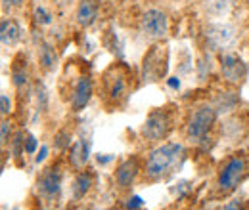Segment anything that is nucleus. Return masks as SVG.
I'll use <instances>...</instances> for the list:
<instances>
[{
	"instance_id": "obj_1",
	"label": "nucleus",
	"mask_w": 249,
	"mask_h": 210,
	"mask_svg": "<svg viewBox=\"0 0 249 210\" xmlns=\"http://www.w3.org/2000/svg\"><path fill=\"white\" fill-rule=\"evenodd\" d=\"M186 159V147L178 142H165L150 153L144 164V178L148 181H161L169 178Z\"/></svg>"
},
{
	"instance_id": "obj_2",
	"label": "nucleus",
	"mask_w": 249,
	"mask_h": 210,
	"mask_svg": "<svg viewBox=\"0 0 249 210\" xmlns=\"http://www.w3.org/2000/svg\"><path fill=\"white\" fill-rule=\"evenodd\" d=\"M132 71L124 63H115L109 69H106L102 77V94L107 105L119 107L126 101L130 96V86H132Z\"/></svg>"
},
{
	"instance_id": "obj_3",
	"label": "nucleus",
	"mask_w": 249,
	"mask_h": 210,
	"mask_svg": "<svg viewBox=\"0 0 249 210\" xmlns=\"http://www.w3.org/2000/svg\"><path fill=\"white\" fill-rule=\"evenodd\" d=\"M249 174V159L244 153L230 155L218 168L217 191L220 195H230Z\"/></svg>"
},
{
	"instance_id": "obj_4",
	"label": "nucleus",
	"mask_w": 249,
	"mask_h": 210,
	"mask_svg": "<svg viewBox=\"0 0 249 210\" xmlns=\"http://www.w3.org/2000/svg\"><path fill=\"white\" fill-rule=\"evenodd\" d=\"M217 122V109L209 103L197 105L186 122V140L194 145L203 144L209 138L211 128Z\"/></svg>"
},
{
	"instance_id": "obj_5",
	"label": "nucleus",
	"mask_w": 249,
	"mask_h": 210,
	"mask_svg": "<svg viewBox=\"0 0 249 210\" xmlns=\"http://www.w3.org/2000/svg\"><path fill=\"white\" fill-rule=\"evenodd\" d=\"M175 128V111L173 107H156L144 120L140 134L148 142H161L165 140L171 130Z\"/></svg>"
},
{
	"instance_id": "obj_6",
	"label": "nucleus",
	"mask_w": 249,
	"mask_h": 210,
	"mask_svg": "<svg viewBox=\"0 0 249 210\" xmlns=\"http://www.w3.org/2000/svg\"><path fill=\"white\" fill-rule=\"evenodd\" d=\"M169 69V50L165 44H154L142 61V82L163 81Z\"/></svg>"
},
{
	"instance_id": "obj_7",
	"label": "nucleus",
	"mask_w": 249,
	"mask_h": 210,
	"mask_svg": "<svg viewBox=\"0 0 249 210\" xmlns=\"http://www.w3.org/2000/svg\"><path fill=\"white\" fill-rule=\"evenodd\" d=\"M140 32L150 40H163L169 32V16L163 10H146L140 17Z\"/></svg>"
},
{
	"instance_id": "obj_8",
	"label": "nucleus",
	"mask_w": 249,
	"mask_h": 210,
	"mask_svg": "<svg viewBox=\"0 0 249 210\" xmlns=\"http://www.w3.org/2000/svg\"><path fill=\"white\" fill-rule=\"evenodd\" d=\"M220 73L222 79L234 86L244 84L248 79V63L236 54H222L220 56Z\"/></svg>"
},
{
	"instance_id": "obj_9",
	"label": "nucleus",
	"mask_w": 249,
	"mask_h": 210,
	"mask_svg": "<svg viewBox=\"0 0 249 210\" xmlns=\"http://www.w3.org/2000/svg\"><path fill=\"white\" fill-rule=\"evenodd\" d=\"M60 189H62V170L56 164L44 168L42 174L36 180V191H38V195L42 199H46V201H54L58 197Z\"/></svg>"
},
{
	"instance_id": "obj_10",
	"label": "nucleus",
	"mask_w": 249,
	"mask_h": 210,
	"mask_svg": "<svg viewBox=\"0 0 249 210\" xmlns=\"http://www.w3.org/2000/svg\"><path fill=\"white\" fill-rule=\"evenodd\" d=\"M138 174H140V161L136 157H128L117 166V170L113 174V180H115V185L124 191V189L132 187V183L136 181Z\"/></svg>"
},
{
	"instance_id": "obj_11",
	"label": "nucleus",
	"mask_w": 249,
	"mask_h": 210,
	"mask_svg": "<svg viewBox=\"0 0 249 210\" xmlns=\"http://www.w3.org/2000/svg\"><path fill=\"white\" fill-rule=\"evenodd\" d=\"M92 94H94L92 79L90 77H79L77 82H75V86H73V92H71V109L75 113L83 111L89 105Z\"/></svg>"
},
{
	"instance_id": "obj_12",
	"label": "nucleus",
	"mask_w": 249,
	"mask_h": 210,
	"mask_svg": "<svg viewBox=\"0 0 249 210\" xmlns=\"http://www.w3.org/2000/svg\"><path fill=\"white\" fill-rule=\"evenodd\" d=\"M234 36V29L230 25H222V23H211L207 27V40L213 48H224Z\"/></svg>"
},
{
	"instance_id": "obj_13",
	"label": "nucleus",
	"mask_w": 249,
	"mask_h": 210,
	"mask_svg": "<svg viewBox=\"0 0 249 210\" xmlns=\"http://www.w3.org/2000/svg\"><path fill=\"white\" fill-rule=\"evenodd\" d=\"M98 10H100V4L98 0H79V6H77V23L81 27H90L96 17H98Z\"/></svg>"
},
{
	"instance_id": "obj_14",
	"label": "nucleus",
	"mask_w": 249,
	"mask_h": 210,
	"mask_svg": "<svg viewBox=\"0 0 249 210\" xmlns=\"http://www.w3.org/2000/svg\"><path fill=\"white\" fill-rule=\"evenodd\" d=\"M21 36V29L18 25V21L14 19H2V25H0V40H2V46L4 48H10V46H16L18 40Z\"/></svg>"
},
{
	"instance_id": "obj_15",
	"label": "nucleus",
	"mask_w": 249,
	"mask_h": 210,
	"mask_svg": "<svg viewBox=\"0 0 249 210\" xmlns=\"http://www.w3.org/2000/svg\"><path fill=\"white\" fill-rule=\"evenodd\" d=\"M29 81V75H27V60L23 54H18L14 58V65H12V82L16 88H23Z\"/></svg>"
},
{
	"instance_id": "obj_16",
	"label": "nucleus",
	"mask_w": 249,
	"mask_h": 210,
	"mask_svg": "<svg viewBox=\"0 0 249 210\" xmlns=\"http://www.w3.org/2000/svg\"><path fill=\"white\" fill-rule=\"evenodd\" d=\"M38 63L44 71H52L58 63V56L54 52V48L48 42H40L38 44Z\"/></svg>"
},
{
	"instance_id": "obj_17",
	"label": "nucleus",
	"mask_w": 249,
	"mask_h": 210,
	"mask_svg": "<svg viewBox=\"0 0 249 210\" xmlns=\"http://www.w3.org/2000/svg\"><path fill=\"white\" fill-rule=\"evenodd\" d=\"M69 161H71V164H73L75 168H83V166L87 164V161H89V144L83 142V140L75 142L73 147H71Z\"/></svg>"
},
{
	"instance_id": "obj_18",
	"label": "nucleus",
	"mask_w": 249,
	"mask_h": 210,
	"mask_svg": "<svg viewBox=\"0 0 249 210\" xmlns=\"http://www.w3.org/2000/svg\"><path fill=\"white\" fill-rule=\"evenodd\" d=\"M92 183H94V178L90 172H79L75 181H73V193H75V197L77 199H83L90 191Z\"/></svg>"
},
{
	"instance_id": "obj_19",
	"label": "nucleus",
	"mask_w": 249,
	"mask_h": 210,
	"mask_svg": "<svg viewBox=\"0 0 249 210\" xmlns=\"http://www.w3.org/2000/svg\"><path fill=\"white\" fill-rule=\"evenodd\" d=\"M228 6H230V0H205V8L209 14L213 16H222L228 12Z\"/></svg>"
},
{
	"instance_id": "obj_20",
	"label": "nucleus",
	"mask_w": 249,
	"mask_h": 210,
	"mask_svg": "<svg viewBox=\"0 0 249 210\" xmlns=\"http://www.w3.org/2000/svg\"><path fill=\"white\" fill-rule=\"evenodd\" d=\"M54 145H56L58 149H65V147H69V145H71V136H69L65 130H62V132L56 136V140H54Z\"/></svg>"
},
{
	"instance_id": "obj_21",
	"label": "nucleus",
	"mask_w": 249,
	"mask_h": 210,
	"mask_svg": "<svg viewBox=\"0 0 249 210\" xmlns=\"http://www.w3.org/2000/svg\"><path fill=\"white\" fill-rule=\"evenodd\" d=\"M35 19H36V23H40V25L52 23V16H50L44 8H36V10H35Z\"/></svg>"
},
{
	"instance_id": "obj_22",
	"label": "nucleus",
	"mask_w": 249,
	"mask_h": 210,
	"mask_svg": "<svg viewBox=\"0 0 249 210\" xmlns=\"http://www.w3.org/2000/svg\"><path fill=\"white\" fill-rule=\"evenodd\" d=\"M0 128H2V134H0V144H2V147H6V144H8V140H10V134H12V124H10V120H2V124H0Z\"/></svg>"
},
{
	"instance_id": "obj_23",
	"label": "nucleus",
	"mask_w": 249,
	"mask_h": 210,
	"mask_svg": "<svg viewBox=\"0 0 249 210\" xmlns=\"http://www.w3.org/2000/svg\"><path fill=\"white\" fill-rule=\"evenodd\" d=\"M0 103H2V117H8L10 111H12V101H10V97H8L6 94H2Z\"/></svg>"
},
{
	"instance_id": "obj_24",
	"label": "nucleus",
	"mask_w": 249,
	"mask_h": 210,
	"mask_svg": "<svg viewBox=\"0 0 249 210\" xmlns=\"http://www.w3.org/2000/svg\"><path fill=\"white\" fill-rule=\"evenodd\" d=\"M23 149H25V153H35V149H36V138L35 136H27V140L23 144Z\"/></svg>"
},
{
	"instance_id": "obj_25",
	"label": "nucleus",
	"mask_w": 249,
	"mask_h": 210,
	"mask_svg": "<svg viewBox=\"0 0 249 210\" xmlns=\"http://www.w3.org/2000/svg\"><path fill=\"white\" fill-rule=\"evenodd\" d=\"M220 210H242V203L240 201H228Z\"/></svg>"
},
{
	"instance_id": "obj_26",
	"label": "nucleus",
	"mask_w": 249,
	"mask_h": 210,
	"mask_svg": "<svg viewBox=\"0 0 249 210\" xmlns=\"http://www.w3.org/2000/svg\"><path fill=\"white\" fill-rule=\"evenodd\" d=\"M23 4V0H4V10L8 8H19Z\"/></svg>"
},
{
	"instance_id": "obj_27",
	"label": "nucleus",
	"mask_w": 249,
	"mask_h": 210,
	"mask_svg": "<svg viewBox=\"0 0 249 210\" xmlns=\"http://www.w3.org/2000/svg\"><path fill=\"white\" fill-rule=\"evenodd\" d=\"M128 207H130V209H140V207H142V199H140V197H132L130 203H128Z\"/></svg>"
},
{
	"instance_id": "obj_28",
	"label": "nucleus",
	"mask_w": 249,
	"mask_h": 210,
	"mask_svg": "<svg viewBox=\"0 0 249 210\" xmlns=\"http://www.w3.org/2000/svg\"><path fill=\"white\" fill-rule=\"evenodd\" d=\"M44 155H46V147H42V149H40V155L36 157V162H40V161L44 159Z\"/></svg>"
},
{
	"instance_id": "obj_29",
	"label": "nucleus",
	"mask_w": 249,
	"mask_h": 210,
	"mask_svg": "<svg viewBox=\"0 0 249 210\" xmlns=\"http://www.w3.org/2000/svg\"><path fill=\"white\" fill-rule=\"evenodd\" d=\"M173 210H188V209H173Z\"/></svg>"
},
{
	"instance_id": "obj_30",
	"label": "nucleus",
	"mask_w": 249,
	"mask_h": 210,
	"mask_svg": "<svg viewBox=\"0 0 249 210\" xmlns=\"http://www.w3.org/2000/svg\"><path fill=\"white\" fill-rule=\"evenodd\" d=\"M246 2H248V8H249V0H246Z\"/></svg>"
},
{
	"instance_id": "obj_31",
	"label": "nucleus",
	"mask_w": 249,
	"mask_h": 210,
	"mask_svg": "<svg viewBox=\"0 0 249 210\" xmlns=\"http://www.w3.org/2000/svg\"><path fill=\"white\" fill-rule=\"evenodd\" d=\"M40 210H50V209H40Z\"/></svg>"
}]
</instances>
